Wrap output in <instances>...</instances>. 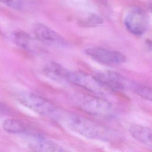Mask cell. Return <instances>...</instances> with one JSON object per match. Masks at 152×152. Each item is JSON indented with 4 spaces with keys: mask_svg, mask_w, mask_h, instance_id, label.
I'll use <instances>...</instances> for the list:
<instances>
[{
    "mask_svg": "<svg viewBox=\"0 0 152 152\" xmlns=\"http://www.w3.org/2000/svg\"><path fill=\"white\" fill-rule=\"evenodd\" d=\"M58 118L71 130L88 138L109 141L114 137L113 132L108 128L84 116L59 114Z\"/></svg>",
    "mask_w": 152,
    "mask_h": 152,
    "instance_id": "6da1fadb",
    "label": "cell"
},
{
    "mask_svg": "<svg viewBox=\"0 0 152 152\" xmlns=\"http://www.w3.org/2000/svg\"><path fill=\"white\" fill-rule=\"evenodd\" d=\"M133 91H135L141 97L150 101L151 100V90L150 88L135 83L133 88Z\"/></svg>",
    "mask_w": 152,
    "mask_h": 152,
    "instance_id": "9a60e30c",
    "label": "cell"
},
{
    "mask_svg": "<svg viewBox=\"0 0 152 152\" xmlns=\"http://www.w3.org/2000/svg\"><path fill=\"white\" fill-rule=\"evenodd\" d=\"M2 126L7 132L13 134L23 133L26 129L24 125L21 121L12 119L5 120L2 124Z\"/></svg>",
    "mask_w": 152,
    "mask_h": 152,
    "instance_id": "4fadbf2b",
    "label": "cell"
},
{
    "mask_svg": "<svg viewBox=\"0 0 152 152\" xmlns=\"http://www.w3.org/2000/svg\"><path fill=\"white\" fill-rule=\"evenodd\" d=\"M69 82L98 96H106L110 93L111 90L96 77L82 71H70Z\"/></svg>",
    "mask_w": 152,
    "mask_h": 152,
    "instance_id": "277c9868",
    "label": "cell"
},
{
    "mask_svg": "<svg viewBox=\"0 0 152 152\" xmlns=\"http://www.w3.org/2000/svg\"><path fill=\"white\" fill-rule=\"evenodd\" d=\"M0 2L15 10H21L24 6L23 0H0Z\"/></svg>",
    "mask_w": 152,
    "mask_h": 152,
    "instance_id": "2e32d148",
    "label": "cell"
},
{
    "mask_svg": "<svg viewBox=\"0 0 152 152\" xmlns=\"http://www.w3.org/2000/svg\"><path fill=\"white\" fill-rule=\"evenodd\" d=\"M15 99L23 106L43 116L57 117L59 113L49 100L35 93L21 91L15 93Z\"/></svg>",
    "mask_w": 152,
    "mask_h": 152,
    "instance_id": "3957f363",
    "label": "cell"
},
{
    "mask_svg": "<svg viewBox=\"0 0 152 152\" xmlns=\"http://www.w3.org/2000/svg\"><path fill=\"white\" fill-rule=\"evenodd\" d=\"M42 71L47 78L56 83H65L69 82L70 71L55 62L50 61L45 64Z\"/></svg>",
    "mask_w": 152,
    "mask_h": 152,
    "instance_id": "9c48e42d",
    "label": "cell"
},
{
    "mask_svg": "<svg viewBox=\"0 0 152 152\" xmlns=\"http://www.w3.org/2000/svg\"><path fill=\"white\" fill-rule=\"evenodd\" d=\"M30 147L35 152H69L56 142L43 137L33 139Z\"/></svg>",
    "mask_w": 152,
    "mask_h": 152,
    "instance_id": "30bf717a",
    "label": "cell"
},
{
    "mask_svg": "<svg viewBox=\"0 0 152 152\" xmlns=\"http://www.w3.org/2000/svg\"><path fill=\"white\" fill-rule=\"evenodd\" d=\"M129 131L135 140L149 148H151V130L150 128L135 124L131 125Z\"/></svg>",
    "mask_w": 152,
    "mask_h": 152,
    "instance_id": "8fae6325",
    "label": "cell"
},
{
    "mask_svg": "<svg viewBox=\"0 0 152 152\" xmlns=\"http://www.w3.org/2000/svg\"><path fill=\"white\" fill-rule=\"evenodd\" d=\"M33 33L36 39L42 43L61 46L66 44L65 40L60 34L43 24H36L33 27Z\"/></svg>",
    "mask_w": 152,
    "mask_h": 152,
    "instance_id": "ba28073f",
    "label": "cell"
},
{
    "mask_svg": "<svg viewBox=\"0 0 152 152\" xmlns=\"http://www.w3.org/2000/svg\"><path fill=\"white\" fill-rule=\"evenodd\" d=\"M76 106L90 115L103 118H110L115 115V109L107 100L96 96L77 93L73 96Z\"/></svg>",
    "mask_w": 152,
    "mask_h": 152,
    "instance_id": "7a4b0ae2",
    "label": "cell"
},
{
    "mask_svg": "<svg viewBox=\"0 0 152 152\" xmlns=\"http://www.w3.org/2000/svg\"><path fill=\"white\" fill-rule=\"evenodd\" d=\"M104 22L103 18L96 14H91L78 21L79 25L82 27H91L101 25Z\"/></svg>",
    "mask_w": 152,
    "mask_h": 152,
    "instance_id": "5bb4252c",
    "label": "cell"
},
{
    "mask_svg": "<svg viewBox=\"0 0 152 152\" xmlns=\"http://www.w3.org/2000/svg\"><path fill=\"white\" fill-rule=\"evenodd\" d=\"M14 42L23 49L28 51H36L37 44L33 39L27 33L23 30H16L12 35Z\"/></svg>",
    "mask_w": 152,
    "mask_h": 152,
    "instance_id": "7c38bea8",
    "label": "cell"
},
{
    "mask_svg": "<svg viewBox=\"0 0 152 152\" xmlns=\"http://www.w3.org/2000/svg\"><path fill=\"white\" fill-rule=\"evenodd\" d=\"M4 109V107L2 106V104L0 103V110H3Z\"/></svg>",
    "mask_w": 152,
    "mask_h": 152,
    "instance_id": "e0dca14e",
    "label": "cell"
},
{
    "mask_svg": "<svg viewBox=\"0 0 152 152\" xmlns=\"http://www.w3.org/2000/svg\"><path fill=\"white\" fill-rule=\"evenodd\" d=\"M85 53L96 62L105 65H113L124 63L126 56L122 53L100 47H91L85 49Z\"/></svg>",
    "mask_w": 152,
    "mask_h": 152,
    "instance_id": "5b68a950",
    "label": "cell"
},
{
    "mask_svg": "<svg viewBox=\"0 0 152 152\" xmlns=\"http://www.w3.org/2000/svg\"><path fill=\"white\" fill-rule=\"evenodd\" d=\"M148 23L146 13L138 8L132 9L126 15L124 20V24L127 30L137 36H141L146 31Z\"/></svg>",
    "mask_w": 152,
    "mask_h": 152,
    "instance_id": "52a82bcc",
    "label": "cell"
},
{
    "mask_svg": "<svg viewBox=\"0 0 152 152\" xmlns=\"http://www.w3.org/2000/svg\"><path fill=\"white\" fill-rule=\"evenodd\" d=\"M96 78L110 90H132L135 84V83L126 78L120 73L110 70L103 71L98 72Z\"/></svg>",
    "mask_w": 152,
    "mask_h": 152,
    "instance_id": "8992f818",
    "label": "cell"
}]
</instances>
